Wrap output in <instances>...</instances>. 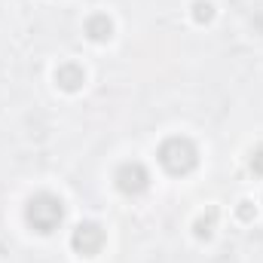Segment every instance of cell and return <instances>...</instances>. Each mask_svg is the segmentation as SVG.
<instances>
[{
    "label": "cell",
    "instance_id": "cell-1",
    "mask_svg": "<svg viewBox=\"0 0 263 263\" xmlns=\"http://www.w3.org/2000/svg\"><path fill=\"white\" fill-rule=\"evenodd\" d=\"M62 217H65V205L52 193H40L28 202V223L37 233H52L62 223Z\"/></svg>",
    "mask_w": 263,
    "mask_h": 263
},
{
    "label": "cell",
    "instance_id": "cell-2",
    "mask_svg": "<svg viewBox=\"0 0 263 263\" xmlns=\"http://www.w3.org/2000/svg\"><path fill=\"white\" fill-rule=\"evenodd\" d=\"M196 147L187 141V138H168L162 147H159V162L172 172V175H187L193 165H196Z\"/></svg>",
    "mask_w": 263,
    "mask_h": 263
},
{
    "label": "cell",
    "instance_id": "cell-3",
    "mask_svg": "<svg viewBox=\"0 0 263 263\" xmlns=\"http://www.w3.org/2000/svg\"><path fill=\"white\" fill-rule=\"evenodd\" d=\"M70 242H73V248L80 254H98L101 245H104V230L98 223H80L73 230V239Z\"/></svg>",
    "mask_w": 263,
    "mask_h": 263
},
{
    "label": "cell",
    "instance_id": "cell-4",
    "mask_svg": "<svg viewBox=\"0 0 263 263\" xmlns=\"http://www.w3.org/2000/svg\"><path fill=\"white\" fill-rule=\"evenodd\" d=\"M147 168L141 165V162H126V165H120V172H117V187L123 190V193H141L144 187H147Z\"/></svg>",
    "mask_w": 263,
    "mask_h": 263
},
{
    "label": "cell",
    "instance_id": "cell-5",
    "mask_svg": "<svg viewBox=\"0 0 263 263\" xmlns=\"http://www.w3.org/2000/svg\"><path fill=\"white\" fill-rule=\"evenodd\" d=\"M83 80H86L83 67H80V65H73V62H67V65H62L59 70H55V83H59L62 89H67V92L80 89V86H83Z\"/></svg>",
    "mask_w": 263,
    "mask_h": 263
},
{
    "label": "cell",
    "instance_id": "cell-6",
    "mask_svg": "<svg viewBox=\"0 0 263 263\" xmlns=\"http://www.w3.org/2000/svg\"><path fill=\"white\" fill-rule=\"evenodd\" d=\"M110 31H114V25H110V18H107L104 12H98V15H92V18L86 22V34H89L92 40H107Z\"/></svg>",
    "mask_w": 263,
    "mask_h": 263
},
{
    "label": "cell",
    "instance_id": "cell-7",
    "mask_svg": "<svg viewBox=\"0 0 263 263\" xmlns=\"http://www.w3.org/2000/svg\"><path fill=\"white\" fill-rule=\"evenodd\" d=\"M211 15H214V6H211L208 0H196V3H193V18H196L199 25H202V22H211Z\"/></svg>",
    "mask_w": 263,
    "mask_h": 263
},
{
    "label": "cell",
    "instance_id": "cell-8",
    "mask_svg": "<svg viewBox=\"0 0 263 263\" xmlns=\"http://www.w3.org/2000/svg\"><path fill=\"white\" fill-rule=\"evenodd\" d=\"M214 217H217V211H214V208L208 211V220H205V217H199V220H196V236H211V227H214Z\"/></svg>",
    "mask_w": 263,
    "mask_h": 263
},
{
    "label": "cell",
    "instance_id": "cell-9",
    "mask_svg": "<svg viewBox=\"0 0 263 263\" xmlns=\"http://www.w3.org/2000/svg\"><path fill=\"white\" fill-rule=\"evenodd\" d=\"M239 217H242V220H251V217H254V208H251V202H248V199H245V202H239Z\"/></svg>",
    "mask_w": 263,
    "mask_h": 263
},
{
    "label": "cell",
    "instance_id": "cell-10",
    "mask_svg": "<svg viewBox=\"0 0 263 263\" xmlns=\"http://www.w3.org/2000/svg\"><path fill=\"white\" fill-rule=\"evenodd\" d=\"M251 168H254V175H263V147L251 156Z\"/></svg>",
    "mask_w": 263,
    "mask_h": 263
}]
</instances>
